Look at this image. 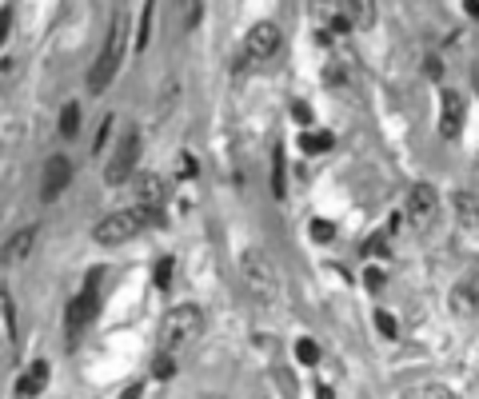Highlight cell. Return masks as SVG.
I'll use <instances>...</instances> for the list:
<instances>
[{
    "mask_svg": "<svg viewBox=\"0 0 479 399\" xmlns=\"http://www.w3.org/2000/svg\"><path fill=\"white\" fill-rule=\"evenodd\" d=\"M164 200H168V184H164L160 176H152V172H144L140 180H136V204L140 208H164Z\"/></svg>",
    "mask_w": 479,
    "mask_h": 399,
    "instance_id": "obj_9",
    "label": "cell"
},
{
    "mask_svg": "<svg viewBox=\"0 0 479 399\" xmlns=\"http://www.w3.org/2000/svg\"><path fill=\"white\" fill-rule=\"evenodd\" d=\"M312 236H316V239H332V236H336V228H332L327 219H316V224H312Z\"/></svg>",
    "mask_w": 479,
    "mask_h": 399,
    "instance_id": "obj_28",
    "label": "cell"
},
{
    "mask_svg": "<svg viewBox=\"0 0 479 399\" xmlns=\"http://www.w3.org/2000/svg\"><path fill=\"white\" fill-rule=\"evenodd\" d=\"M436 204H439V196H436V188H431V184H416V188L408 192V216L411 219L436 216Z\"/></svg>",
    "mask_w": 479,
    "mask_h": 399,
    "instance_id": "obj_11",
    "label": "cell"
},
{
    "mask_svg": "<svg viewBox=\"0 0 479 399\" xmlns=\"http://www.w3.org/2000/svg\"><path fill=\"white\" fill-rule=\"evenodd\" d=\"M463 9H468V12H471V16H475V20H479V4H475V0H468V4H463Z\"/></svg>",
    "mask_w": 479,
    "mask_h": 399,
    "instance_id": "obj_36",
    "label": "cell"
},
{
    "mask_svg": "<svg viewBox=\"0 0 479 399\" xmlns=\"http://www.w3.org/2000/svg\"><path fill=\"white\" fill-rule=\"evenodd\" d=\"M296 359L304 363V368H316V363H320V343H316V339H300V343H296Z\"/></svg>",
    "mask_w": 479,
    "mask_h": 399,
    "instance_id": "obj_20",
    "label": "cell"
},
{
    "mask_svg": "<svg viewBox=\"0 0 479 399\" xmlns=\"http://www.w3.org/2000/svg\"><path fill=\"white\" fill-rule=\"evenodd\" d=\"M152 12H156V4H140V24H136L132 52H144V48H148V32H152Z\"/></svg>",
    "mask_w": 479,
    "mask_h": 399,
    "instance_id": "obj_17",
    "label": "cell"
},
{
    "mask_svg": "<svg viewBox=\"0 0 479 399\" xmlns=\"http://www.w3.org/2000/svg\"><path fill=\"white\" fill-rule=\"evenodd\" d=\"M136 160H140V136H136V132H124L120 144H116V152H112V160H108V168H104V184L120 188L124 180L132 176Z\"/></svg>",
    "mask_w": 479,
    "mask_h": 399,
    "instance_id": "obj_6",
    "label": "cell"
},
{
    "mask_svg": "<svg viewBox=\"0 0 479 399\" xmlns=\"http://www.w3.org/2000/svg\"><path fill=\"white\" fill-rule=\"evenodd\" d=\"M451 204H456V216H459L463 228H479V200L471 196V192H456Z\"/></svg>",
    "mask_w": 479,
    "mask_h": 399,
    "instance_id": "obj_14",
    "label": "cell"
},
{
    "mask_svg": "<svg viewBox=\"0 0 479 399\" xmlns=\"http://www.w3.org/2000/svg\"><path fill=\"white\" fill-rule=\"evenodd\" d=\"M332 144H336V136H332V132H304V136H300V148H304L307 156L332 152Z\"/></svg>",
    "mask_w": 479,
    "mask_h": 399,
    "instance_id": "obj_15",
    "label": "cell"
},
{
    "mask_svg": "<svg viewBox=\"0 0 479 399\" xmlns=\"http://www.w3.org/2000/svg\"><path fill=\"white\" fill-rule=\"evenodd\" d=\"M352 9V20H356V28H367L372 20H376V4H367V0H359V4H347Z\"/></svg>",
    "mask_w": 479,
    "mask_h": 399,
    "instance_id": "obj_21",
    "label": "cell"
},
{
    "mask_svg": "<svg viewBox=\"0 0 479 399\" xmlns=\"http://www.w3.org/2000/svg\"><path fill=\"white\" fill-rule=\"evenodd\" d=\"M200 331H204V311L196 308V304H180V308H172L168 316H164L160 343H164V351L172 356L176 348H184V343L200 339Z\"/></svg>",
    "mask_w": 479,
    "mask_h": 399,
    "instance_id": "obj_4",
    "label": "cell"
},
{
    "mask_svg": "<svg viewBox=\"0 0 479 399\" xmlns=\"http://www.w3.org/2000/svg\"><path fill=\"white\" fill-rule=\"evenodd\" d=\"M275 48H280V24H272V20H260V24L244 36V56L248 60H268V56H275Z\"/></svg>",
    "mask_w": 479,
    "mask_h": 399,
    "instance_id": "obj_7",
    "label": "cell"
},
{
    "mask_svg": "<svg viewBox=\"0 0 479 399\" xmlns=\"http://www.w3.org/2000/svg\"><path fill=\"white\" fill-rule=\"evenodd\" d=\"M164 219V212H156V208H124V212H112V216H104L96 228H92V236H96V244H124V239H132L136 232H144V228H152V224H160Z\"/></svg>",
    "mask_w": 479,
    "mask_h": 399,
    "instance_id": "obj_1",
    "label": "cell"
},
{
    "mask_svg": "<svg viewBox=\"0 0 479 399\" xmlns=\"http://www.w3.org/2000/svg\"><path fill=\"white\" fill-rule=\"evenodd\" d=\"M96 308H100V271H88L84 291L72 299L68 311H64V331H68V339H76L84 328H88L92 316H96Z\"/></svg>",
    "mask_w": 479,
    "mask_h": 399,
    "instance_id": "obj_5",
    "label": "cell"
},
{
    "mask_svg": "<svg viewBox=\"0 0 479 399\" xmlns=\"http://www.w3.org/2000/svg\"><path fill=\"white\" fill-rule=\"evenodd\" d=\"M152 371H156V379H172V371H176V363H172V356L164 351V356H156V363H152Z\"/></svg>",
    "mask_w": 479,
    "mask_h": 399,
    "instance_id": "obj_24",
    "label": "cell"
},
{
    "mask_svg": "<svg viewBox=\"0 0 479 399\" xmlns=\"http://www.w3.org/2000/svg\"><path fill=\"white\" fill-rule=\"evenodd\" d=\"M468 288L475 291V299H479V264H475V268H471V284H468Z\"/></svg>",
    "mask_w": 479,
    "mask_h": 399,
    "instance_id": "obj_33",
    "label": "cell"
},
{
    "mask_svg": "<svg viewBox=\"0 0 479 399\" xmlns=\"http://www.w3.org/2000/svg\"><path fill=\"white\" fill-rule=\"evenodd\" d=\"M316 399H336V391H332V388H316Z\"/></svg>",
    "mask_w": 479,
    "mask_h": 399,
    "instance_id": "obj_35",
    "label": "cell"
},
{
    "mask_svg": "<svg viewBox=\"0 0 479 399\" xmlns=\"http://www.w3.org/2000/svg\"><path fill=\"white\" fill-rule=\"evenodd\" d=\"M272 196H288V176H284V148H272Z\"/></svg>",
    "mask_w": 479,
    "mask_h": 399,
    "instance_id": "obj_16",
    "label": "cell"
},
{
    "mask_svg": "<svg viewBox=\"0 0 479 399\" xmlns=\"http://www.w3.org/2000/svg\"><path fill=\"white\" fill-rule=\"evenodd\" d=\"M200 12H204L200 4H188V9H184V20H188V28H192L196 20H200Z\"/></svg>",
    "mask_w": 479,
    "mask_h": 399,
    "instance_id": "obj_32",
    "label": "cell"
},
{
    "mask_svg": "<svg viewBox=\"0 0 479 399\" xmlns=\"http://www.w3.org/2000/svg\"><path fill=\"white\" fill-rule=\"evenodd\" d=\"M9 24H12V9L0 12V44H4V36H9Z\"/></svg>",
    "mask_w": 479,
    "mask_h": 399,
    "instance_id": "obj_30",
    "label": "cell"
},
{
    "mask_svg": "<svg viewBox=\"0 0 479 399\" xmlns=\"http://www.w3.org/2000/svg\"><path fill=\"white\" fill-rule=\"evenodd\" d=\"M463 132V96L459 92H443V120H439V136L456 140Z\"/></svg>",
    "mask_w": 479,
    "mask_h": 399,
    "instance_id": "obj_10",
    "label": "cell"
},
{
    "mask_svg": "<svg viewBox=\"0 0 479 399\" xmlns=\"http://www.w3.org/2000/svg\"><path fill=\"white\" fill-rule=\"evenodd\" d=\"M120 399H140V383H132V388L124 391V395H120Z\"/></svg>",
    "mask_w": 479,
    "mask_h": 399,
    "instance_id": "obj_34",
    "label": "cell"
},
{
    "mask_svg": "<svg viewBox=\"0 0 479 399\" xmlns=\"http://www.w3.org/2000/svg\"><path fill=\"white\" fill-rule=\"evenodd\" d=\"M240 276H244V288L248 296L260 304V308H272L275 299H280V276H275L272 259L264 256V252H244V259H240Z\"/></svg>",
    "mask_w": 479,
    "mask_h": 399,
    "instance_id": "obj_2",
    "label": "cell"
},
{
    "mask_svg": "<svg viewBox=\"0 0 479 399\" xmlns=\"http://www.w3.org/2000/svg\"><path fill=\"white\" fill-rule=\"evenodd\" d=\"M44 388H48V363H44V359H36V363H32V368L21 375V383H16V395H21V399H36Z\"/></svg>",
    "mask_w": 479,
    "mask_h": 399,
    "instance_id": "obj_12",
    "label": "cell"
},
{
    "mask_svg": "<svg viewBox=\"0 0 479 399\" xmlns=\"http://www.w3.org/2000/svg\"><path fill=\"white\" fill-rule=\"evenodd\" d=\"M292 112H296V120H300V124H307V120H312V108H307L304 100H296V108H292Z\"/></svg>",
    "mask_w": 479,
    "mask_h": 399,
    "instance_id": "obj_31",
    "label": "cell"
},
{
    "mask_svg": "<svg viewBox=\"0 0 479 399\" xmlns=\"http://www.w3.org/2000/svg\"><path fill=\"white\" fill-rule=\"evenodd\" d=\"M176 172H180V176L188 180V176H196V172H200V164H196L192 156H180V164H176Z\"/></svg>",
    "mask_w": 479,
    "mask_h": 399,
    "instance_id": "obj_27",
    "label": "cell"
},
{
    "mask_svg": "<svg viewBox=\"0 0 479 399\" xmlns=\"http://www.w3.org/2000/svg\"><path fill=\"white\" fill-rule=\"evenodd\" d=\"M364 284H367V291H379V288H384V271H379V268H367V271H364Z\"/></svg>",
    "mask_w": 479,
    "mask_h": 399,
    "instance_id": "obj_26",
    "label": "cell"
},
{
    "mask_svg": "<svg viewBox=\"0 0 479 399\" xmlns=\"http://www.w3.org/2000/svg\"><path fill=\"white\" fill-rule=\"evenodd\" d=\"M376 328L384 331V336H396V319H391L388 311H379V316H376Z\"/></svg>",
    "mask_w": 479,
    "mask_h": 399,
    "instance_id": "obj_29",
    "label": "cell"
},
{
    "mask_svg": "<svg viewBox=\"0 0 479 399\" xmlns=\"http://www.w3.org/2000/svg\"><path fill=\"white\" fill-rule=\"evenodd\" d=\"M471 308H475V291H471V288H456V311H459V316H468Z\"/></svg>",
    "mask_w": 479,
    "mask_h": 399,
    "instance_id": "obj_23",
    "label": "cell"
},
{
    "mask_svg": "<svg viewBox=\"0 0 479 399\" xmlns=\"http://www.w3.org/2000/svg\"><path fill=\"white\" fill-rule=\"evenodd\" d=\"M152 284H156V288H168V284H172V256H164L160 259V264H156V268H152Z\"/></svg>",
    "mask_w": 479,
    "mask_h": 399,
    "instance_id": "obj_22",
    "label": "cell"
},
{
    "mask_svg": "<svg viewBox=\"0 0 479 399\" xmlns=\"http://www.w3.org/2000/svg\"><path fill=\"white\" fill-rule=\"evenodd\" d=\"M112 120H116V116H104V120H100V132H96V144H92V152L104 148V140H108V132H112Z\"/></svg>",
    "mask_w": 479,
    "mask_h": 399,
    "instance_id": "obj_25",
    "label": "cell"
},
{
    "mask_svg": "<svg viewBox=\"0 0 479 399\" xmlns=\"http://www.w3.org/2000/svg\"><path fill=\"white\" fill-rule=\"evenodd\" d=\"M80 132V108L76 104H64L60 108V136H76Z\"/></svg>",
    "mask_w": 479,
    "mask_h": 399,
    "instance_id": "obj_19",
    "label": "cell"
},
{
    "mask_svg": "<svg viewBox=\"0 0 479 399\" xmlns=\"http://www.w3.org/2000/svg\"><path fill=\"white\" fill-rule=\"evenodd\" d=\"M124 9H112V28H108V44H104L100 60L92 64L88 72V88L92 92H104L108 84L116 80V72H120V60H124Z\"/></svg>",
    "mask_w": 479,
    "mask_h": 399,
    "instance_id": "obj_3",
    "label": "cell"
},
{
    "mask_svg": "<svg viewBox=\"0 0 479 399\" xmlns=\"http://www.w3.org/2000/svg\"><path fill=\"white\" fill-rule=\"evenodd\" d=\"M68 180H72V160L68 156H52L48 164H44V176H41V200L44 204L60 200V192L68 188Z\"/></svg>",
    "mask_w": 479,
    "mask_h": 399,
    "instance_id": "obj_8",
    "label": "cell"
},
{
    "mask_svg": "<svg viewBox=\"0 0 479 399\" xmlns=\"http://www.w3.org/2000/svg\"><path fill=\"white\" fill-rule=\"evenodd\" d=\"M32 244H36V228H21L4 248H0V264H21V259L32 252Z\"/></svg>",
    "mask_w": 479,
    "mask_h": 399,
    "instance_id": "obj_13",
    "label": "cell"
},
{
    "mask_svg": "<svg viewBox=\"0 0 479 399\" xmlns=\"http://www.w3.org/2000/svg\"><path fill=\"white\" fill-rule=\"evenodd\" d=\"M176 100H180V84H176V80H168V84H164V96L156 100V124H164V120H168V112H172Z\"/></svg>",
    "mask_w": 479,
    "mask_h": 399,
    "instance_id": "obj_18",
    "label": "cell"
}]
</instances>
